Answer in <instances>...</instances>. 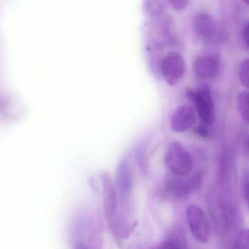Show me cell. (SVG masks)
<instances>
[{
	"label": "cell",
	"instance_id": "6da1fadb",
	"mask_svg": "<svg viewBox=\"0 0 249 249\" xmlns=\"http://www.w3.org/2000/svg\"><path fill=\"white\" fill-rule=\"evenodd\" d=\"M104 193V211L108 228L118 245H121L122 234L118 216V195L115 184L110 174L105 173L101 177Z\"/></svg>",
	"mask_w": 249,
	"mask_h": 249
},
{
	"label": "cell",
	"instance_id": "7a4b0ae2",
	"mask_svg": "<svg viewBox=\"0 0 249 249\" xmlns=\"http://www.w3.org/2000/svg\"><path fill=\"white\" fill-rule=\"evenodd\" d=\"M165 163L170 171L178 177L188 176L194 165L190 152L178 142H172L167 148Z\"/></svg>",
	"mask_w": 249,
	"mask_h": 249
},
{
	"label": "cell",
	"instance_id": "3957f363",
	"mask_svg": "<svg viewBox=\"0 0 249 249\" xmlns=\"http://www.w3.org/2000/svg\"><path fill=\"white\" fill-rule=\"evenodd\" d=\"M187 97L194 104V110L201 124L210 127L215 121V107L211 92L208 86H203L195 90L187 92Z\"/></svg>",
	"mask_w": 249,
	"mask_h": 249
},
{
	"label": "cell",
	"instance_id": "277c9868",
	"mask_svg": "<svg viewBox=\"0 0 249 249\" xmlns=\"http://www.w3.org/2000/svg\"><path fill=\"white\" fill-rule=\"evenodd\" d=\"M203 176L196 172L190 178L173 175L165 181V190L171 198L184 200L189 198L192 193L200 188Z\"/></svg>",
	"mask_w": 249,
	"mask_h": 249
},
{
	"label": "cell",
	"instance_id": "5b68a950",
	"mask_svg": "<svg viewBox=\"0 0 249 249\" xmlns=\"http://www.w3.org/2000/svg\"><path fill=\"white\" fill-rule=\"evenodd\" d=\"M186 218L194 238L201 244L207 243L211 235V228L204 211L197 205H190L186 210Z\"/></svg>",
	"mask_w": 249,
	"mask_h": 249
},
{
	"label": "cell",
	"instance_id": "8992f818",
	"mask_svg": "<svg viewBox=\"0 0 249 249\" xmlns=\"http://www.w3.org/2000/svg\"><path fill=\"white\" fill-rule=\"evenodd\" d=\"M185 61L178 53H170L164 57L160 64L161 73L169 86L178 84L186 72Z\"/></svg>",
	"mask_w": 249,
	"mask_h": 249
},
{
	"label": "cell",
	"instance_id": "52a82bcc",
	"mask_svg": "<svg viewBox=\"0 0 249 249\" xmlns=\"http://www.w3.org/2000/svg\"><path fill=\"white\" fill-rule=\"evenodd\" d=\"M115 190L123 203H126L131 196L133 188V174L128 158H121L115 174Z\"/></svg>",
	"mask_w": 249,
	"mask_h": 249
},
{
	"label": "cell",
	"instance_id": "ba28073f",
	"mask_svg": "<svg viewBox=\"0 0 249 249\" xmlns=\"http://www.w3.org/2000/svg\"><path fill=\"white\" fill-rule=\"evenodd\" d=\"M194 33L202 40L213 42L219 38V26L214 19L206 13H199L193 20Z\"/></svg>",
	"mask_w": 249,
	"mask_h": 249
},
{
	"label": "cell",
	"instance_id": "9c48e42d",
	"mask_svg": "<svg viewBox=\"0 0 249 249\" xmlns=\"http://www.w3.org/2000/svg\"><path fill=\"white\" fill-rule=\"evenodd\" d=\"M197 113L190 105L177 108L171 118V128L175 133H184L192 128L197 123Z\"/></svg>",
	"mask_w": 249,
	"mask_h": 249
},
{
	"label": "cell",
	"instance_id": "30bf717a",
	"mask_svg": "<svg viewBox=\"0 0 249 249\" xmlns=\"http://www.w3.org/2000/svg\"><path fill=\"white\" fill-rule=\"evenodd\" d=\"M220 70V63L216 57L203 55L196 58L194 63L195 75L202 80H210L217 77Z\"/></svg>",
	"mask_w": 249,
	"mask_h": 249
},
{
	"label": "cell",
	"instance_id": "8fae6325",
	"mask_svg": "<svg viewBox=\"0 0 249 249\" xmlns=\"http://www.w3.org/2000/svg\"><path fill=\"white\" fill-rule=\"evenodd\" d=\"M167 0H143V10L149 16H154L163 11Z\"/></svg>",
	"mask_w": 249,
	"mask_h": 249
},
{
	"label": "cell",
	"instance_id": "7c38bea8",
	"mask_svg": "<svg viewBox=\"0 0 249 249\" xmlns=\"http://www.w3.org/2000/svg\"><path fill=\"white\" fill-rule=\"evenodd\" d=\"M238 112L241 118L246 123H249V92L242 91L238 95L237 102Z\"/></svg>",
	"mask_w": 249,
	"mask_h": 249
},
{
	"label": "cell",
	"instance_id": "4fadbf2b",
	"mask_svg": "<svg viewBox=\"0 0 249 249\" xmlns=\"http://www.w3.org/2000/svg\"><path fill=\"white\" fill-rule=\"evenodd\" d=\"M232 249H249L248 230L241 231L234 241Z\"/></svg>",
	"mask_w": 249,
	"mask_h": 249
},
{
	"label": "cell",
	"instance_id": "5bb4252c",
	"mask_svg": "<svg viewBox=\"0 0 249 249\" xmlns=\"http://www.w3.org/2000/svg\"><path fill=\"white\" fill-rule=\"evenodd\" d=\"M239 80L241 85L248 89L249 86V61L248 58L243 61L240 66Z\"/></svg>",
	"mask_w": 249,
	"mask_h": 249
},
{
	"label": "cell",
	"instance_id": "9a60e30c",
	"mask_svg": "<svg viewBox=\"0 0 249 249\" xmlns=\"http://www.w3.org/2000/svg\"><path fill=\"white\" fill-rule=\"evenodd\" d=\"M241 186H242L243 195H244V198H245L246 202L248 203L249 202V172L248 171H245L243 174L242 182H241Z\"/></svg>",
	"mask_w": 249,
	"mask_h": 249
},
{
	"label": "cell",
	"instance_id": "2e32d148",
	"mask_svg": "<svg viewBox=\"0 0 249 249\" xmlns=\"http://www.w3.org/2000/svg\"><path fill=\"white\" fill-rule=\"evenodd\" d=\"M172 7L178 10H184L188 5L189 0H168Z\"/></svg>",
	"mask_w": 249,
	"mask_h": 249
},
{
	"label": "cell",
	"instance_id": "e0dca14e",
	"mask_svg": "<svg viewBox=\"0 0 249 249\" xmlns=\"http://www.w3.org/2000/svg\"><path fill=\"white\" fill-rule=\"evenodd\" d=\"M242 37L244 43L245 44L247 49L249 48V23L247 22L243 27Z\"/></svg>",
	"mask_w": 249,
	"mask_h": 249
},
{
	"label": "cell",
	"instance_id": "ac0fdd59",
	"mask_svg": "<svg viewBox=\"0 0 249 249\" xmlns=\"http://www.w3.org/2000/svg\"><path fill=\"white\" fill-rule=\"evenodd\" d=\"M207 127L202 124L201 125L197 126V127H195L196 133L201 136H208L209 131H208Z\"/></svg>",
	"mask_w": 249,
	"mask_h": 249
},
{
	"label": "cell",
	"instance_id": "d6986e66",
	"mask_svg": "<svg viewBox=\"0 0 249 249\" xmlns=\"http://www.w3.org/2000/svg\"><path fill=\"white\" fill-rule=\"evenodd\" d=\"M74 249H89L87 246L85 245L83 243H77Z\"/></svg>",
	"mask_w": 249,
	"mask_h": 249
},
{
	"label": "cell",
	"instance_id": "ffe728a7",
	"mask_svg": "<svg viewBox=\"0 0 249 249\" xmlns=\"http://www.w3.org/2000/svg\"><path fill=\"white\" fill-rule=\"evenodd\" d=\"M245 1V2L247 3V4H249V0H244Z\"/></svg>",
	"mask_w": 249,
	"mask_h": 249
}]
</instances>
